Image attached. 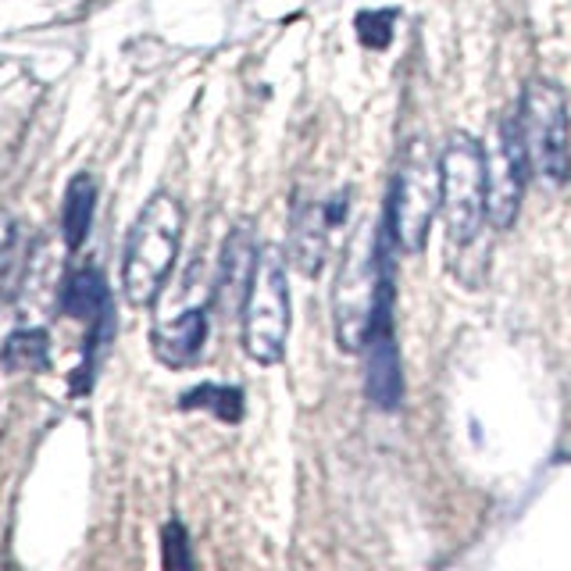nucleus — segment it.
Instances as JSON below:
<instances>
[{"label":"nucleus","mask_w":571,"mask_h":571,"mask_svg":"<svg viewBox=\"0 0 571 571\" xmlns=\"http://www.w3.org/2000/svg\"><path fill=\"white\" fill-rule=\"evenodd\" d=\"M389 236H394L389 218L379 228H375V222H361L347 254H343L333 286V322L343 350H361L368 339L379 289L389 275Z\"/></svg>","instance_id":"f257e3e1"},{"label":"nucleus","mask_w":571,"mask_h":571,"mask_svg":"<svg viewBox=\"0 0 571 571\" xmlns=\"http://www.w3.org/2000/svg\"><path fill=\"white\" fill-rule=\"evenodd\" d=\"M183 222V204L169 197V193H154L140 211V218L133 222V228H129L122 257V289L133 307H146L157 300V293L175 265Z\"/></svg>","instance_id":"f03ea898"},{"label":"nucleus","mask_w":571,"mask_h":571,"mask_svg":"<svg viewBox=\"0 0 571 571\" xmlns=\"http://www.w3.org/2000/svg\"><path fill=\"white\" fill-rule=\"evenodd\" d=\"M518 133L526 146L529 172L543 186L558 190L571 183V129L564 90L550 79H532L518 101Z\"/></svg>","instance_id":"7ed1b4c3"},{"label":"nucleus","mask_w":571,"mask_h":571,"mask_svg":"<svg viewBox=\"0 0 571 571\" xmlns=\"http://www.w3.org/2000/svg\"><path fill=\"white\" fill-rule=\"evenodd\" d=\"M439 215L453 247H471L486 218V151L479 140L450 133L439 151Z\"/></svg>","instance_id":"20e7f679"},{"label":"nucleus","mask_w":571,"mask_h":571,"mask_svg":"<svg viewBox=\"0 0 571 571\" xmlns=\"http://www.w3.org/2000/svg\"><path fill=\"white\" fill-rule=\"evenodd\" d=\"M289 336V286L286 265L275 247L257 254L251 293L243 300V350L257 365H279Z\"/></svg>","instance_id":"39448f33"},{"label":"nucleus","mask_w":571,"mask_h":571,"mask_svg":"<svg viewBox=\"0 0 571 571\" xmlns=\"http://www.w3.org/2000/svg\"><path fill=\"white\" fill-rule=\"evenodd\" d=\"M436 207H439V161L432 157L426 140H415L397 172V183L386 207L389 233L397 236V243L407 254L426 251Z\"/></svg>","instance_id":"423d86ee"},{"label":"nucleus","mask_w":571,"mask_h":571,"mask_svg":"<svg viewBox=\"0 0 571 571\" xmlns=\"http://www.w3.org/2000/svg\"><path fill=\"white\" fill-rule=\"evenodd\" d=\"M526 146H521L518 119L508 114L500 122V136L493 143V151L486 154V218L493 222V228H511L521 190H526Z\"/></svg>","instance_id":"0eeeda50"},{"label":"nucleus","mask_w":571,"mask_h":571,"mask_svg":"<svg viewBox=\"0 0 571 571\" xmlns=\"http://www.w3.org/2000/svg\"><path fill=\"white\" fill-rule=\"evenodd\" d=\"M368 397L383 411H397L404 400V371H400V347L394 336V279H383L379 304L368 329Z\"/></svg>","instance_id":"6e6552de"},{"label":"nucleus","mask_w":571,"mask_h":571,"mask_svg":"<svg viewBox=\"0 0 571 571\" xmlns=\"http://www.w3.org/2000/svg\"><path fill=\"white\" fill-rule=\"evenodd\" d=\"M257 254L261 251L254 247V228H251V222L233 225V233H228L225 247H222V268H218L215 289H211V300H215L222 318L243 315V300H247V293H251V279H254V268H257Z\"/></svg>","instance_id":"1a4fd4ad"},{"label":"nucleus","mask_w":571,"mask_h":571,"mask_svg":"<svg viewBox=\"0 0 571 571\" xmlns=\"http://www.w3.org/2000/svg\"><path fill=\"white\" fill-rule=\"evenodd\" d=\"M207 343V307H186L183 315H161L154 333H151V347L157 354L161 365L169 368H186L201 357Z\"/></svg>","instance_id":"9d476101"},{"label":"nucleus","mask_w":571,"mask_h":571,"mask_svg":"<svg viewBox=\"0 0 571 571\" xmlns=\"http://www.w3.org/2000/svg\"><path fill=\"white\" fill-rule=\"evenodd\" d=\"M329 201H300L289 218V261L304 275H315L325 261V243H329Z\"/></svg>","instance_id":"9b49d317"},{"label":"nucleus","mask_w":571,"mask_h":571,"mask_svg":"<svg viewBox=\"0 0 571 571\" xmlns=\"http://www.w3.org/2000/svg\"><path fill=\"white\" fill-rule=\"evenodd\" d=\"M61 315L79 318V322H101L104 315H111V293H108V279L96 265L75 268L64 275L61 283V297H58Z\"/></svg>","instance_id":"f8f14e48"},{"label":"nucleus","mask_w":571,"mask_h":571,"mask_svg":"<svg viewBox=\"0 0 571 571\" xmlns=\"http://www.w3.org/2000/svg\"><path fill=\"white\" fill-rule=\"evenodd\" d=\"M93 211H96V179L90 172H79L69 179L61 201V236L69 251H79L86 243L93 228Z\"/></svg>","instance_id":"ddd939ff"},{"label":"nucleus","mask_w":571,"mask_h":571,"mask_svg":"<svg viewBox=\"0 0 571 571\" xmlns=\"http://www.w3.org/2000/svg\"><path fill=\"white\" fill-rule=\"evenodd\" d=\"M0 365L14 375L47 371V365H51V336H47V329H14L0 347Z\"/></svg>","instance_id":"4468645a"},{"label":"nucleus","mask_w":571,"mask_h":571,"mask_svg":"<svg viewBox=\"0 0 571 571\" xmlns=\"http://www.w3.org/2000/svg\"><path fill=\"white\" fill-rule=\"evenodd\" d=\"M179 407H183V411H211L215 418L228 421V426H236V421L243 418V389L201 383V386H193L179 397Z\"/></svg>","instance_id":"2eb2a0df"},{"label":"nucleus","mask_w":571,"mask_h":571,"mask_svg":"<svg viewBox=\"0 0 571 571\" xmlns=\"http://www.w3.org/2000/svg\"><path fill=\"white\" fill-rule=\"evenodd\" d=\"M394 22H397V11L394 8H379V11H361L354 19L357 29V40H361L368 51H386L394 43Z\"/></svg>","instance_id":"dca6fc26"},{"label":"nucleus","mask_w":571,"mask_h":571,"mask_svg":"<svg viewBox=\"0 0 571 571\" xmlns=\"http://www.w3.org/2000/svg\"><path fill=\"white\" fill-rule=\"evenodd\" d=\"M26 268V243L19 233H11L4 243H0V304L14 297Z\"/></svg>","instance_id":"f3484780"},{"label":"nucleus","mask_w":571,"mask_h":571,"mask_svg":"<svg viewBox=\"0 0 571 571\" xmlns=\"http://www.w3.org/2000/svg\"><path fill=\"white\" fill-rule=\"evenodd\" d=\"M161 561H165V568H172V571L193 564L183 521H169V526L161 529Z\"/></svg>","instance_id":"a211bd4d"}]
</instances>
